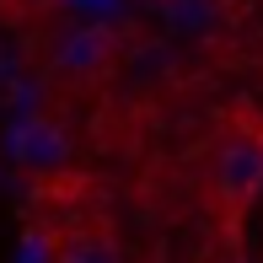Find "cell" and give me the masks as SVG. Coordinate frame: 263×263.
<instances>
[{
	"instance_id": "obj_1",
	"label": "cell",
	"mask_w": 263,
	"mask_h": 263,
	"mask_svg": "<svg viewBox=\"0 0 263 263\" xmlns=\"http://www.w3.org/2000/svg\"><path fill=\"white\" fill-rule=\"evenodd\" d=\"M215 210L226 220V236L236 242V226L247 220V210L263 199V118L253 107H236L226 124L220 145H215V172H210Z\"/></svg>"
},
{
	"instance_id": "obj_2",
	"label": "cell",
	"mask_w": 263,
	"mask_h": 263,
	"mask_svg": "<svg viewBox=\"0 0 263 263\" xmlns=\"http://www.w3.org/2000/svg\"><path fill=\"white\" fill-rule=\"evenodd\" d=\"M107 59H118V32L102 27V22H86V27L65 32V38L54 43V65L65 70V76H97Z\"/></svg>"
},
{
	"instance_id": "obj_3",
	"label": "cell",
	"mask_w": 263,
	"mask_h": 263,
	"mask_svg": "<svg viewBox=\"0 0 263 263\" xmlns=\"http://www.w3.org/2000/svg\"><path fill=\"white\" fill-rule=\"evenodd\" d=\"M59 263H124V253H118V242H113V236L86 231V236H76V242H65Z\"/></svg>"
},
{
	"instance_id": "obj_4",
	"label": "cell",
	"mask_w": 263,
	"mask_h": 263,
	"mask_svg": "<svg viewBox=\"0 0 263 263\" xmlns=\"http://www.w3.org/2000/svg\"><path fill=\"white\" fill-rule=\"evenodd\" d=\"M22 156L27 161H38V166H54V161H65V140H59V129L49 124H32V129H22Z\"/></svg>"
},
{
	"instance_id": "obj_5",
	"label": "cell",
	"mask_w": 263,
	"mask_h": 263,
	"mask_svg": "<svg viewBox=\"0 0 263 263\" xmlns=\"http://www.w3.org/2000/svg\"><path fill=\"white\" fill-rule=\"evenodd\" d=\"M172 22H177L183 32L210 27V0H172Z\"/></svg>"
},
{
	"instance_id": "obj_6",
	"label": "cell",
	"mask_w": 263,
	"mask_h": 263,
	"mask_svg": "<svg viewBox=\"0 0 263 263\" xmlns=\"http://www.w3.org/2000/svg\"><path fill=\"white\" fill-rule=\"evenodd\" d=\"M226 263H247V258H242V253H226Z\"/></svg>"
},
{
	"instance_id": "obj_7",
	"label": "cell",
	"mask_w": 263,
	"mask_h": 263,
	"mask_svg": "<svg viewBox=\"0 0 263 263\" xmlns=\"http://www.w3.org/2000/svg\"><path fill=\"white\" fill-rule=\"evenodd\" d=\"M32 6H54V0H32Z\"/></svg>"
}]
</instances>
